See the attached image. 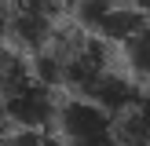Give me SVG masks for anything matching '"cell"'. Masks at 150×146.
<instances>
[{
	"label": "cell",
	"instance_id": "1",
	"mask_svg": "<svg viewBox=\"0 0 150 146\" xmlns=\"http://www.w3.org/2000/svg\"><path fill=\"white\" fill-rule=\"evenodd\" d=\"M59 88H51L40 73L29 66L18 77H11L4 84V99H0V110L11 121V128L18 131H40V128H55V117L62 99H55Z\"/></svg>",
	"mask_w": 150,
	"mask_h": 146
},
{
	"label": "cell",
	"instance_id": "2",
	"mask_svg": "<svg viewBox=\"0 0 150 146\" xmlns=\"http://www.w3.org/2000/svg\"><path fill=\"white\" fill-rule=\"evenodd\" d=\"M55 135L66 146H121L114 113L88 95L62 99L59 117H55Z\"/></svg>",
	"mask_w": 150,
	"mask_h": 146
},
{
	"label": "cell",
	"instance_id": "3",
	"mask_svg": "<svg viewBox=\"0 0 150 146\" xmlns=\"http://www.w3.org/2000/svg\"><path fill=\"white\" fill-rule=\"evenodd\" d=\"M146 15L139 11L132 0H77L73 4V26H81L84 33L114 44H128L139 29L146 26Z\"/></svg>",
	"mask_w": 150,
	"mask_h": 146
},
{
	"label": "cell",
	"instance_id": "4",
	"mask_svg": "<svg viewBox=\"0 0 150 146\" xmlns=\"http://www.w3.org/2000/svg\"><path fill=\"white\" fill-rule=\"evenodd\" d=\"M59 11L40 0H11L7 15V44L26 55H40L59 33Z\"/></svg>",
	"mask_w": 150,
	"mask_h": 146
},
{
	"label": "cell",
	"instance_id": "5",
	"mask_svg": "<svg viewBox=\"0 0 150 146\" xmlns=\"http://www.w3.org/2000/svg\"><path fill=\"white\" fill-rule=\"evenodd\" d=\"M117 121V139L121 146H150V88L143 84L132 102H125L114 113Z\"/></svg>",
	"mask_w": 150,
	"mask_h": 146
},
{
	"label": "cell",
	"instance_id": "6",
	"mask_svg": "<svg viewBox=\"0 0 150 146\" xmlns=\"http://www.w3.org/2000/svg\"><path fill=\"white\" fill-rule=\"evenodd\" d=\"M121 55H125V66H128L132 77H139L143 84H150V22L121 48Z\"/></svg>",
	"mask_w": 150,
	"mask_h": 146
},
{
	"label": "cell",
	"instance_id": "7",
	"mask_svg": "<svg viewBox=\"0 0 150 146\" xmlns=\"http://www.w3.org/2000/svg\"><path fill=\"white\" fill-rule=\"evenodd\" d=\"M0 146H66V142L55 135V131H48V128H40V131H18L15 128Z\"/></svg>",
	"mask_w": 150,
	"mask_h": 146
},
{
	"label": "cell",
	"instance_id": "8",
	"mask_svg": "<svg viewBox=\"0 0 150 146\" xmlns=\"http://www.w3.org/2000/svg\"><path fill=\"white\" fill-rule=\"evenodd\" d=\"M7 15H11V0H0V48L7 40Z\"/></svg>",
	"mask_w": 150,
	"mask_h": 146
},
{
	"label": "cell",
	"instance_id": "9",
	"mask_svg": "<svg viewBox=\"0 0 150 146\" xmlns=\"http://www.w3.org/2000/svg\"><path fill=\"white\" fill-rule=\"evenodd\" d=\"M7 135H11V121H7V117H4V110H0V142H4Z\"/></svg>",
	"mask_w": 150,
	"mask_h": 146
},
{
	"label": "cell",
	"instance_id": "10",
	"mask_svg": "<svg viewBox=\"0 0 150 146\" xmlns=\"http://www.w3.org/2000/svg\"><path fill=\"white\" fill-rule=\"evenodd\" d=\"M40 4H48V7H55V11H59V7H73L77 0H40Z\"/></svg>",
	"mask_w": 150,
	"mask_h": 146
},
{
	"label": "cell",
	"instance_id": "11",
	"mask_svg": "<svg viewBox=\"0 0 150 146\" xmlns=\"http://www.w3.org/2000/svg\"><path fill=\"white\" fill-rule=\"evenodd\" d=\"M132 4H136V7H139V11H143V15H146V18H150V0H132Z\"/></svg>",
	"mask_w": 150,
	"mask_h": 146
},
{
	"label": "cell",
	"instance_id": "12",
	"mask_svg": "<svg viewBox=\"0 0 150 146\" xmlns=\"http://www.w3.org/2000/svg\"><path fill=\"white\" fill-rule=\"evenodd\" d=\"M0 99H4V84H0Z\"/></svg>",
	"mask_w": 150,
	"mask_h": 146
}]
</instances>
